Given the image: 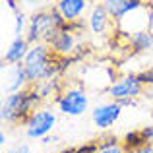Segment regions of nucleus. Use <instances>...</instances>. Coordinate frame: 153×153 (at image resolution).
<instances>
[{
    "label": "nucleus",
    "mask_w": 153,
    "mask_h": 153,
    "mask_svg": "<svg viewBox=\"0 0 153 153\" xmlns=\"http://www.w3.org/2000/svg\"><path fill=\"white\" fill-rule=\"evenodd\" d=\"M41 101L43 97L33 85L29 89H19V91H14V93H8L2 99L0 118H2V122H8V124L25 122L31 112L37 111V105Z\"/></svg>",
    "instance_id": "f257e3e1"
},
{
    "label": "nucleus",
    "mask_w": 153,
    "mask_h": 153,
    "mask_svg": "<svg viewBox=\"0 0 153 153\" xmlns=\"http://www.w3.org/2000/svg\"><path fill=\"white\" fill-rule=\"evenodd\" d=\"M64 25H66V19L62 18V14H60L54 6L39 8L29 18L25 39L29 41V45H35V43H49L52 39V35L58 29H62Z\"/></svg>",
    "instance_id": "f03ea898"
},
{
    "label": "nucleus",
    "mask_w": 153,
    "mask_h": 153,
    "mask_svg": "<svg viewBox=\"0 0 153 153\" xmlns=\"http://www.w3.org/2000/svg\"><path fill=\"white\" fill-rule=\"evenodd\" d=\"M56 114L49 108H37L29 114V118L25 120V134L31 140H43L47 138V134L54 128Z\"/></svg>",
    "instance_id": "7ed1b4c3"
},
{
    "label": "nucleus",
    "mask_w": 153,
    "mask_h": 153,
    "mask_svg": "<svg viewBox=\"0 0 153 153\" xmlns=\"http://www.w3.org/2000/svg\"><path fill=\"white\" fill-rule=\"evenodd\" d=\"M87 95L83 89H68L58 97V111L68 116H79L87 111Z\"/></svg>",
    "instance_id": "20e7f679"
},
{
    "label": "nucleus",
    "mask_w": 153,
    "mask_h": 153,
    "mask_svg": "<svg viewBox=\"0 0 153 153\" xmlns=\"http://www.w3.org/2000/svg\"><path fill=\"white\" fill-rule=\"evenodd\" d=\"M143 83L138 76L130 74L124 78L116 79L111 87H108V95L112 97V101H124V99H134L142 93Z\"/></svg>",
    "instance_id": "39448f33"
},
{
    "label": "nucleus",
    "mask_w": 153,
    "mask_h": 153,
    "mask_svg": "<svg viewBox=\"0 0 153 153\" xmlns=\"http://www.w3.org/2000/svg\"><path fill=\"white\" fill-rule=\"evenodd\" d=\"M122 114V105L118 101H112V103H105V105H99L91 111V118H93L95 126L105 130V128H111L116 120L120 118Z\"/></svg>",
    "instance_id": "423d86ee"
},
{
    "label": "nucleus",
    "mask_w": 153,
    "mask_h": 153,
    "mask_svg": "<svg viewBox=\"0 0 153 153\" xmlns=\"http://www.w3.org/2000/svg\"><path fill=\"white\" fill-rule=\"evenodd\" d=\"M103 6L107 8L112 22H122L128 14L146 6V0H103Z\"/></svg>",
    "instance_id": "0eeeda50"
},
{
    "label": "nucleus",
    "mask_w": 153,
    "mask_h": 153,
    "mask_svg": "<svg viewBox=\"0 0 153 153\" xmlns=\"http://www.w3.org/2000/svg\"><path fill=\"white\" fill-rule=\"evenodd\" d=\"M2 70H6V76H4V83H2V91H4L6 95H8V93H14V91L23 89V85H25V83H29L23 64L2 66Z\"/></svg>",
    "instance_id": "6e6552de"
},
{
    "label": "nucleus",
    "mask_w": 153,
    "mask_h": 153,
    "mask_svg": "<svg viewBox=\"0 0 153 153\" xmlns=\"http://www.w3.org/2000/svg\"><path fill=\"white\" fill-rule=\"evenodd\" d=\"M29 41L25 37H14V41L8 45L6 52L2 56V66H12V64H23L27 52H29Z\"/></svg>",
    "instance_id": "1a4fd4ad"
},
{
    "label": "nucleus",
    "mask_w": 153,
    "mask_h": 153,
    "mask_svg": "<svg viewBox=\"0 0 153 153\" xmlns=\"http://www.w3.org/2000/svg\"><path fill=\"white\" fill-rule=\"evenodd\" d=\"M47 45L52 49L54 54L68 56V54H72L74 49H76V37H74V33L68 31V29H58L54 35H52V39L47 43Z\"/></svg>",
    "instance_id": "9d476101"
},
{
    "label": "nucleus",
    "mask_w": 153,
    "mask_h": 153,
    "mask_svg": "<svg viewBox=\"0 0 153 153\" xmlns=\"http://www.w3.org/2000/svg\"><path fill=\"white\" fill-rule=\"evenodd\" d=\"M111 22H112V18L108 16V12H107V8L103 6V2L95 4V6L91 8V14H89V18H87V25H89L91 33L103 35L105 31L108 29Z\"/></svg>",
    "instance_id": "9b49d317"
},
{
    "label": "nucleus",
    "mask_w": 153,
    "mask_h": 153,
    "mask_svg": "<svg viewBox=\"0 0 153 153\" xmlns=\"http://www.w3.org/2000/svg\"><path fill=\"white\" fill-rule=\"evenodd\" d=\"M54 8L62 14L66 22H76V19H82L83 12L87 10V0H58Z\"/></svg>",
    "instance_id": "f8f14e48"
},
{
    "label": "nucleus",
    "mask_w": 153,
    "mask_h": 153,
    "mask_svg": "<svg viewBox=\"0 0 153 153\" xmlns=\"http://www.w3.org/2000/svg\"><path fill=\"white\" fill-rule=\"evenodd\" d=\"M128 43L132 47V52H146L153 49V33L149 29H142V31H134L128 37Z\"/></svg>",
    "instance_id": "ddd939ff"
},
{
    "label": "nucleus",
    "mask_w": 153,
    "mask_h": 153,
    "mask_svg": "<svg viewBox=\"0 0 153 153\" xmlns=\"http://www.w3.org/2000/svg\"><path fill=\"white\" fill-rule=\"evenodd\" d=\"M147 143V138L143 136L142 130H132L124 136V149H138V147L146 146Z\"/></svg>",
    "instance_id": "4468645a"
},
{
    "label": "nucleus",
    "mask_w": 153,
    "mask_h": 153,
    "mask_svg": "<svg viewBox=\"0 0 153 153\" xmlns=\"http://www.w3.org/2000/svg\"><path fill=\"white\" fill-rule=\"evenodd\" d=\"M27 23H29V18H25L22 10L16 12V27H14V35L16 37H25V31H27Z\"/></svg>",
    "instance_id": "2eb2a0df"
},
{
    "label": "nucleus",
    "mask_w": 153,
    "mask_h": 153,
    "mask_svg": "<svg viewBox=\"0 0 153 153\" xmlns=\"http://www.w3.org/2000/svg\"><path fill=\"white\" fill-rule=\"evenodd\" d=\"M138 78L142 79L143 85H153V68H149V70L142 72V74H138Z\"/></svg>",
    "instance_id": "dca6fc26"
},
{
    "label": "nucleus",
    "mask_w": 153,
    "mask_h": 153,
    "mask_svg": "<svg viewBox=\"0 0 153 153\" xmlns=\"http://www.w3.org/2000/svg\"><path fill=\"white\" fill-rule=\"evenodd\" d=\"M99 143V149H103V147H112V146H118V140L114 138V136H111V138H105L101 140V142H97Z\"/></svg>",
    "instance_id": "f3484780"
},
{
    "label": "nucleus",
    "mask_w": 153,
    "mask_h": 153,
    "mask_svg": "<svg viewBox=\"0 0 153 153\" xmlns=\"http://www.w3.org/2000/svg\"><path fill=\"white\" fill-rule=\"evenodd\" d=\"M19 4H22V6H29V8L39 10V6H41V4H45V0H19Z\"/></svg>",
    "instance_id": "a211bd4d"
},
{
    "label": "nucleus",
    "mask_w": 153,
    "mask_h": 153,
    "mask_svg": "<svg viewBox=\"0 0 153 153\" xmlns=\"http://www.w3.org/2000/svg\"><path fill=\"white\" fill-rule=\"evenodd\" d=\"M97 153H124V147H120V146H112V147H103V149H99Z\"/></svg>",
    "instance_id": "6ab92c4d"
},
{
    "label": "nucleus",
    "mask_w": 153,
    "mask_h": 153,
    "mask_svg": "<svg viewBox=\"0 0 153 153\" xmlns=\"http://www.w3.org/2000/svg\"><path fill=\"white\" fill-rule=\"evenodd\" d=\"M142 132H143V136L147 138V142H153V122L149 124V126L142 128Z\"/></svg>",
    "instance_id": "aec40b11"
},
{
    "label": "nucleus",
    "mask_w": 153,
    "mask_h": 153,
    "mask_svg": "<svg viewBox=\"0 0 153 153\" xmlns=\"http://www.w3.org/2000/svg\"><path fill=\"white\" fill-rule=\"evenodd\" d=\"M8 153H31V149L25 146V143H23V146H16V147H12V149L8 151Z\"/></svg>",
    "instance_id": "412c9836"
},
{
    "label": "nucleus",
    "mask_w": 153,
    "mask_h": 153,
    "mask_svg": "<svg viewBox=\"0 0 153 153\" xmlns=\"http://www.w3.org/2000/svg\"><path fill=\"white\" fill-rule=\"evenodd\" d=\"M56 2H58V0H45V4H47V6H54Z\"/></svg>",
    "instance_id": "4be33fe9"
},
{
    "label": "nucleus",
    "mask_w": 153,
    "mask_h": 153,
    "mask_svg": "<svg viewBox=\"0 0 153 153\" xmlns=\"http://www.w3.org/2000/svg\"><path fill=\"white\" fill-rule=\"evenodd\" d=\"M0 143H6V136H4V132L0 134Z\"/></svg>",
    "instance_id": "5701e85b"
}]
</instances>
